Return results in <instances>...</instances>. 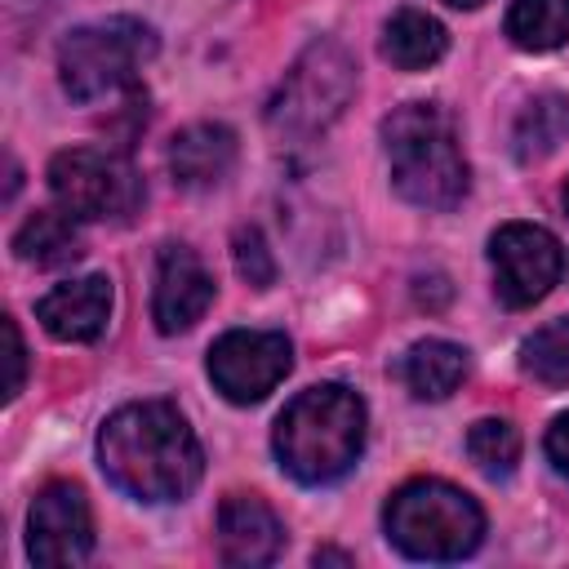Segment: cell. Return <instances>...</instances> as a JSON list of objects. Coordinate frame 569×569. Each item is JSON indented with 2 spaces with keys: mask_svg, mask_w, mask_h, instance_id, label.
Here are the masks:
<instances>
[{
  "mask_svg": "<svg viewBox=\"0 0 569 569\" xmlns=\"http://www.w3.org/2000/svg\"><path fill=\"white\" fill-rule=\"evenodd\" d=\"M445 4H453V9H476V4H485V0H445Z\"/></svg>",
  "mask_w": 569,
  "mask_h": 569,
  "instance_id": "26",
  "label": "cell"
},
{
  "mask_svg": "<svg viewBox=\"0 0 569 569\" xmlns=\"http://www.w3.org/2000/svg\"><path fill=\"white\" fill-rule=\"evenodd\" d=\"M27 551L44 569L80 565L93 551V516H89L80 485L53 480L36 493L31 516H27Z\"/></svg>",
  "mask_w": 569,
  "mask_h": 569,
  "instance_id": "10",
  "label": "cell"
},
{
  "mask_svg": "<svg viewBox=\"0 0 569 569\" xmlns=\"http://www.w3.org/2000/svg\"><path fill=\"white\" fill-rule=\"evenodd\" d=\"M49 191L71 218H129L142 204V178L116 151L71 147L49 160Z\"/></svg>",
  "mask_w": 569,
  "mask_h": 569,
  "instance_id": "7",
  "label": "cell"
},
{
  "mask_svg": "<svg viewBox=\"0 0 569 569\" xmlns=\"http://www.w3.org/2000/svg\"><path fill=\"white\" fill-rule=\"evenodd\" d=\"M520 365L542 387H569V320H551L533 329L520 347Z\"/></svg>",
  "mask_w": 569,
  "mask_h": 569,
  "instance_id": "20",
  "label": "cell"
},
{
  "mask_svg": "<svg viewBox=\"0 0 569 569\" xmlns=\"http://www.w3.org/2000/svg\"><path fill=\"white\" fill-rule=\"evenodd\" d=\"M293 347L276 329H231L209 347V378L231 405H253L280 387Z\"/></svg>",
  "mask_w": 569,
  "mask_h": 569,
  "instance_id": "8",
  "label": "cell"
},
{
  "mask_svg": "<svg viewBox=\"0 0 569 569\" xmlns=\"http://www.w3.org/2000/svg\"><path fill=\"white\" fill-rule=\"evenodd\" d=\"M413 298H418L427 311H440V307L449 302V280H445L440 271H431V276H418V280H413Z\"/></svg>",
  "mask_w": 569,
  "mask_h": 569,
  "instance_id": "24",
  "label": "cell"
},
{
  "mask_svg": "<svg viewBox=\"0 0 569 569\" xmlns=\"http://www.w3.org/2000/svg\"><path fill=\"white\" fill-rule=\"evenodd\" d=\"M396 191L418 209H453L467 196V160L453 120L436 102H405L382 120Z\"/></svg>",
  "mask_w": 569,
  "mask_h": 569,
  "instance_id": "3",
  "label": "cell"
},
{
  "mask_svg": "<svg viewBox=\"0 0 569 569\" xmlns=\"http://www.w3.org/2000/svg\"><path fill=\"white\" fill-rule=\"evenodd\" d=\"M547 453H551L556 471L569 476V413H560V418L551 422V431H547Z\"/></svg>",
  "mask_w": 569,
  "mask_h": 569,
  "instance_id": "25",
  "label": "cell"
},
{
  "mask_svg": "<svg viewBox=\"0 0 569 569\" xmlns=\"http://www.w3.org/2000/svg\"><path fill=\"white\" fill-rule=\"evenodd\" d=\"M493 289L507 307H533L560 280V240L538 222H507L489 240Z\"/></svg>",
  "mask_w": 569,
  "mask_h": 569,
  "instance_id": "9",
  "label": "cell"
},
{
  "mask_svg": "<svg viewBox=\"0 0 569 569\" xmlns=\"http://www.w3.org/2000/svg\"><path fill=\"white\" fill-rule=\"evenodd\" d=\"M445 49H449L445 27L422 9H396L391 22L382 27V53L400 71H422V67L440 62Z\"/></svg>",
  "mask_w": 569,
  "mask_h": 569,
  "instance_id": "17",
  "label": "cell"
},
{
  "mask_svg": "<svg viewBox=\"0 0 569 569\" xmlns=\"http://www.w3.org/2000/svg\"><path fill=\"white\" fill-rule=\"evenodd\" d=\"M400 378L418 400H445L462 387L467 378V351L449 338H422L405 351Z\"/></svg>",
  "mask_w": 569,
  "mask_h": 569,
  "instance_id": "15",
  "label": "cell"
},
{
  "mask_svg": "<svg viewBox=\"0 0 569 569\" xmlns=\"http://www.w3.org/2000/svg\"><path fill=\"white\" fill-rule=\"evenodd\" d=\"M467 453H471V462H476L485 476L502 480V476H511L516 462H520V431H516L507 418H480V422L467 431Z\"/></svg>",
  "mask_w": 569,
  "mask_h": 569,
  "instance_id": "21",
  "label": "cell"
},
{
  "mask_svg": "<svg viewBox=\"0 0 569 569\" xmlns=\"http://www.w3.org/2000/svg\"><path fill=\"white\" fill-rule=\"evenodd\" d=\"M231 253H236V271H240L253 289L276 284V258H271V249H267V240H262L258 227H240L236 240H231Z\"/></svg>",
  "mask_w": 569,
  "mask_h": 569,
  "instance_id": "22",
  "label": "cell"
},
{
  "mask_svg": "<svg viewBox=\"0 0 569 569\" xmlns=\"http://www.w3.org/2000/svg\"><path fill=\"white\" fill-rule=\"evenodd\" d=\"M236 164V133L227 124H187L182 133H173V147H169V173L178 187L187 191H200V187H213L231 173Z\"/></svg>",
  "mask_w": 569,
  "mask_h": 569,
  "instance_id": "14",
  "label": "cell"
},
{
  "mask_svg": "<svg viewBox=\"0 0 569 569\" xmlns=\"http://www.w3.org/2000/svg\"><path fill=\"white\" fill-rule=\"evenodd\" d=\"M36 316H40L44 333L58 342H93L111 316V280L107 276L67 280L36 302Z\"/></svg>",
  "mask_w": 569,
  "mask_h": 569,
  "instance_id": "13",
  "label": "cell"
},
{
  "mask_svg": "<svg viewBox=\"0 0 569 569\" xmlns=\"http://www.w3.org/2000/svg\"><path fill=\"white\" fill-rule=\"evenodd\" d=\"M284 547L280 516L258 493H227L218 507V556L227 565H271Z\"/></svg>",
  "mask_w": 569,
  "mask_h": 569,
  "instance_id": "12",
  "label": "cell"
},
{
  "mask_svg": "<svg viewBox=\"0 0 569 569\" xmlns=\"http://www.w3.org/2000/svg\"><path fill=\"white\" fill-rule=\"evenodd\" d=\"M507 36L529 53L560 49L569 40V0H516L507 9Z\"/></svg>",
  "mask_w": 569,
  "mask_h": 569,
  "instance_id": "19",
  "label": "cell"
},
{
  "mask_svg": "<svg viewBox=\"0 0 569 569\" xmlns=\"http://www.w3.org/2000/svg\"><path fill=\"white\" fill-rule=\"evenodd\" d=\"M151 53H156V36H151L147 22L107 18V22L76 27L62 40V53H58L62 89L76 102L111 98L120 89H133V80H138V71Z\"/></svg>",
  "mask_w": 569,
  "mask_h": 569,
  "instance_id": "5",
  "label": "cell"
},
{
  "mask_svg": "<svg viewBox=\"0 0 569 569\" xmlns=\"http://www.w3.org/2000/svg\"><path fill=\"white\" fill-rule=\"evenodd\" d=\"M213 302V276L187 244H164L156 262V293H151V316L160 333H182L191 329Z\"/></svg>",
  "mask_w": 569,
  "mask_h": 569,
  "instance_id": "11",
  "label": "cell"
},
{
  "mask_svg": "<svg viewBox=\"0 0 569 569\" xmlns=\"http://www.w3.org/2000/svg\"><path fill=\"white\" fill-rule=\"evenodd\" d=\"M98 462L107 480L138 502H178L204 471L200 440L169 400L116 409L98 431Z\"/></svg>",
  "mask_w": 569,
  "mask_h": 569,
  "instance_id": "1",
  "label": "cell"
},
{
  "mask_svg": "<svg viewBox=\"0 0 569 569\" xmlns=\"http://www.w3.org/2000/svg\"><path fill=\"white\" fill-rule=\"evenodd\" d=\"M356 93V67L342 44L316 40L302 49V58L284 71L267 102V124L284 138H311L325 133L351 102Z\"/></svg>",
  "mask_w": 569,
  "mask_h": 569,
  "instance_id": "6",
  "label": "cell"
},
{
  "mask_svg": "<svg viewBox=\"0 0 569 569\" xmlns=\"http://www.w3.org/2000/svg\"><path fill=\"white\" fill-rule=\"evenodd\" d=\"M13 249L22 262H36V267H71L84 253V240H80L76 218L58 204V209H36L13 231Z\"/></svg>",
  "mask_w": 569,
  "mask_h": 569,
  "instance_id": "16",
  "label": "cell"
},
{
  "mask_svg": "<svg viewBox=\"0 0 569 569\" xmlns=\"http://www.w3.org/2000/svg\"><path fill=\"white\" fill-rule=\"evenodd\" d=\"M565 213H569V182H565Z\"/></svg>",
  "mask_w": 569,
  "mask_h": 569,
  "instance_id": "27",
  "label": "cell"
},
{
  "mask_svg": "<svg viewBox=\"0 0 569 569\" xmlns=\"http://www.w3.org/2000/svg\"><path fill=\"white\" fill-rule=\"evenodd\" d=\"M387 538L413 560H462L485 538V511L449 480H409L387 498Z\"/></svg>",
  "mask_w": 569,
  "mask_h": 569,
  "instance_id": "4",
  "label": "cell"
},
{
  "mask_svg": "<svg viewBox=\"0 0 569 569\" xmlns=\"http://www.w3.org/2000/svg\"><path fill=\"white\" fill-rule=\"evenodd\" d=\"M565 138H569V98H565V93H538V98L520 111V120H516V129H511L516 160H525V164L551 156Z\"/></svg>",
  "mask_w": 569,
  "mask_h": 569,
  "instance_id": "18",
  "label": "cell"
},
{
  "mask_svg": "<svg viewBox=\"0 0 569 569\" xmlns=\"http://www.w3.org/2000/svg\"><path fill=\"white\" fill-rule=\"evenodd\" d=\"M365 449V400L342 382L298 391L276 418V458L302 485H329Z\"/></svg>",
  "mask_w": 569,
  "mask_h": 569,
  "instance_id": "2",
  "label": "cell"
},
{
  "mask_svg": "<svg viewBox=\"0 0 569 569\" xmlns=\"http://www.w3.org/2000/svg\"><path fill=\"white\" fill-rule=\"evenodd\" d=\"M0 329H4V360H9L4 400H13V396L22 391V378H27V347H22V333H18V320H13V316H4Z\"/></svg>",
  "mask_w": 569,
  "mask_h": 569,
  "instance_id": "23",
  "label": "cell"
}]
</instances>
